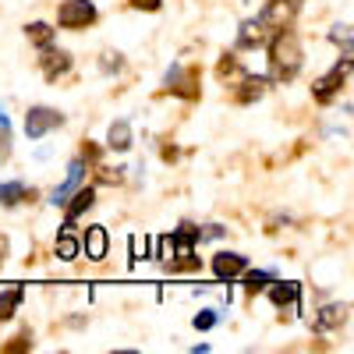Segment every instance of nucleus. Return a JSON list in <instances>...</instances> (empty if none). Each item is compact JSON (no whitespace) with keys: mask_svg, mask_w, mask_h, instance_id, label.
<instances>
[{"mask_svg":"<svg viewBox=\"0 0 354 354\" xmlns=\"http://www.w3.org/2000/svg\"><path fill=\"white\" fill-rule=\"evenodd\" d=\"M301 71V43L290 28H277L270 43V75L273 82H294Z\"/></svg>","mask_w":354,"mask_h":354,"instance_id":"f257e3e1","label":"nucleus"},{"mask_svg":"<svg viewBox=\"0 0 354 354\" xmlns=\"http://www.w3.org/2000/svg\"><path fill=\"white\" fill-rule=\"evenodd\" d=\"M298 11H301V0H266V8L255 21L266 28V32H277V28H287Z\"/></svg>","mask_w":354,"mask_h":354,"instance_id":"f03ea898","label":"nucleus"},{"mask_svg":"<svg viewBox=\"0 0 354 354\" xmlns=\"http://www.w3.org/2000/svg\"><path fill=\"white\" fill-rule=\"evenodd\" d=\"M351 68H354V61H351V57H344V61H340L330 75H322V78L312 85V96H315L319 103H330V100L340 93V88L351 82Z\"/></svg>","mask_w":354,"mask_h":354,"instance_id":"7ed1b4c3","label":"nucleus"},{"mask_svg":"<svg viewBox=\"0 0 354 354\" xmlns=\"http://www.w3.org/2000/svg\"><path fill=\"white\" fill-rule=\"evenodd\" d=\"M96 21V4L93 0H64L57 11V25L61 28H85Z\"/></svg>","mask_w":354,"mask_h":354,"instance_id":"20e7f679","label":"nucleus"},{"mask_svg":"<svg viewBox=\"0 0 354 354\" xmlns=\"http://www.w3.org/2000/svg\"><path fill=\"white\" fill-rule=\"evenodd\" d=\"M61 124H64V113L53 110V106H32L25 113V135L28 138H43L46 131L61 128Z\"/></svg>","mask_w":354,"mask_h":354,"instance_id":"39448f33","label":"nucleus"},{"mask_svg":"<svg viewBox=\"0 0 354 354\" xmlns=\"http://www.w3.org/2000/svg\"><path fill=\"white\" fill-rule=\"evenodd\" d=\"M85 170H88V163H85L82 156H78V160H71V163H68V174H64V181H61V185L53 188L50 202H53V205H64V202L71 198V192H75V188L82 185V177H85Z\"/></svg>","mask_w":354,"mask_h":354,"instance_id":"423d86ee","label":"nucleus"},{"mask_svg":"<svg viewBox=\"0 0 354 354\" xmlns=\"http://www.w3.org/2000/svg\"><path fill=\"white\" fill-rule=\"evenodd\" d=\"M39 71H43V78L46 82H57L61 75H68L71 71V53L68 50H43V57H39Z\"/></svg>","mask_w":354,"mask_h":354,"instance_id":"0eeeda50","label":"nucleus"},{"mask_svg":"<svg viewBox=\"0 0 354 354\" xmlns=\"http://www.w3.org/2000/svg\"><path fill=\"white\" fill-rule=\"evenodd\" d=\"M248 270V259L245 255H238V252H220V255H213V273H216V280H234V277H241Z\"/></svg>","mask_w":354,"mask_h":354,"instance_id":"6e6552de","label":"nucleus"},{"mask_svg":"<svg viewBox=\"0 0 354 354\" xmlns=\"http://www.w3.org/2000/svg\"><path fill=\"white\" fill-rule=\"evenodd\" d=\"M93 202H96V192L93 188H75L71 198L64 202L68 205V209H64V227H75L78 216H85L88 209H93Z\"/></svg>","mask_w":354,"mask_h":354,"instance_id":"1a4fd4ad","label":"nucleus"},{"mask_svg":"<svg viewBox=\"0 0 354 354\" xmlns=\"http://www.w3.org/2000/svg\"><path fill=\"white\" fill-rule=\"evenodd\" d=\"M266 290H270V301H273L277 308H298L301 283H294V280H273Z\"/></svg>","mask_w":354,"mask_h":354,"instance_id":"9d476101","label":"nucleus"},{"mask_svg":"<svg viewBox=\"0 0 354 354\" xmlns=\"http://www.w3.org/2000/svg\"><path fill=\"white\" fill-rule=\"evenodd\" d=\"M266 93V78L262 75H245L241 78V88H238V93H234V103H255L259 96Z\"/></svg>","mask_w":354,"mask_h":354,"instance_id":"9b49d317","label":"nucleus"},{"mask_svg":"<svg viewBox=\"0 0 354 354\" xmlns=\"http://www.w3.org/2000/svg\"><path fill=\"white\" fill-rule=\"evenodd\" d=\"M347 322V305H326L315 315V330H340Z\"/></svg>","mask_w":354,"mask_h":354,"instance_id":"f8f14e48","label":"nucleus"},{"mask_svg":"<svg viewBox=\"0 0 354 354\" xmlns=\"http://www.w3.org/2000/svg\"><path fill=\"white\" fill-rule=\"evenodd\" d=\"M131 124L128 121H113L110 124V131H106V145H110V149H117V153H128L131 149Z\"/></svg>","mask_w":354,"mask_h":354,"instance_id":"ddd939ff","label":"nucleus"},{"mask_svg":"<svg viewBox=\"0 0 354 354\" xmlns=\"http://www.w3.org/2000/svg\"><path fill=\"white\" fill-rule=\"evenodd\" d=\"M170 93H174V96H181V100H198V96H202V88H198V71H195V68L181 71V78L174 82Z\"/></svg>","mask_w":354,"mask_h":354,"instance_id":"4468645a","label":"nucleus"},{"mask_svg":"<svg viewBox=\"0 0 354 354\" xmlns=\"http://www.w3.org/2000/svg\"><path fill=\"white\" fill-rule=\"evenodd\" d=\"M85 255L100 262L106 255V227H88L85 230Z\"/></svg>","mask_w":354,"mask_h":354,"instance_id":"2eb2a0df","label":"nucleus"},{"mask_svg":"<svg viewBox=\"0 0 354 354\" xmlns=\"http://www.w3.org/2000/svg\"><path fill=\"white\" fill-rule=\"evenodd\" d=\"M32 195H36V192H32V188L25 192L21 181H4V185H0V205H4V209H11V205H18L21 198H32Z\"/></svg>","mask_w":354,"mask_h":354,"instance_id":"dca6fc26","label":"nucleus"},{"mask_svg":"<svg viewBox=\"0 0 354 354\" xmlns=\"http://www.w3.org/2000/svg\"><path fill=\"white\" fill-rule=\"evenodd\" d=\"M262 39H266V28L252 18V21L241 25V32H238V50H252V46H259Z\"/></svg>","mask_w":354,"mask_h":354,"instance_id":"f3484780","label":"nucleus"},{"mask_svg":"<svg viewBox=\"0 0 354 354\" xmlns=\"http://www.w3.org/2000/svg\"><path fill=\"white\" fill-rule=\"evenodd\" d=\"M25 36L32 39L39 50H46V46H53V36H57V32H53L46 21H32V25H25Z\"/></svg>","mask_w":354,"mask_h":354,"instance_id":"a211bd4d","label":"nucleus"},{"mask_svg":"<svg viewBox=\"0 0 354 354\" xmlns=\"http://www.w3.org/2000/svg\"><path fill=\"white\" fill-rule=\"evenodd\" d=\"M21 298H25V290H21V287H15V290H4V294H0V322L15 319V312H18Z\"/></svg>","mask_w":354,"mask_h":354,"instance_id":"6ab92c4d","label":"nucleus"},{"mask_svg":"<svg viewBox=\"0 0 354 354\" xmlns=\"http://www.w3.org/2000/svg\"><path fill=\"white\" fill-rule=\"evenodd\" d=\"M241 277H245V290L248 294H259V290H266L273 283V273H266V270H245Z\"/></svg>","mask_w":354,"mask_h":354,"instance_id":"aec40b11","label":"nucleus"},{"mask_svg":"<svg viewBox=\"0 0 354 354\" xmlns=\"http://www.w3.org/2000/svg\"><path fill=\"white\" fill-rule=\"evenodd\" d=\"M78 252H82V245L71 238V234H61V238H57V259L61 262H75Z\"/></svg>","mask_w":354,"mask_h":354,"instance_id":"412c9836","label":"nucleus"},{"mask_svg":"<svg viewBox=\"0 0 354 354\" xmlns=\"http://www.w3.org/2000/svg\"><path fill=\"white\" fill-rule=\"evenodd\" d=\"M8 156H11V121H8L4 106H0V160H8Z\"/></svg>","mask_w":354,"mask_h":354,"instance_id":"4be33fe9","label":"nucleus"},{"mask_svg":"<svg viewBox=\"0 0 354 354\" xmlns=\"http://www.w3.org/2000/svg\"><path fill=\"white\" fill-rule=\"evenodd\" d=\"M21 351H32V333L21 330L11 344H4V354H21Z\"/></svg>","mask_w":354,"mask_h":354,"instance_id":"5701e85b","label":"nucleus"},{"mask_svg":"<svg viewBox=\"0 0 354 354\" xmlns=\"http://www.w3.org/2000/svg\"><path fill=\"white\" fill-rule=\"evenodd\" d=\"M100 68H103L106 75H117V71L124 68V61H121V53H117V50H106V53H103V61H100Z\"/></svg>","mask_w":354,"mask_h":354,"instance_id":"b1692460","label":"nucleus"},{"mask_svg":"<svg viewBox=\"0 0 354 354\" xmlns=\"http://www.w3.org/2000/svg\"><path fill=\"white\" fill-rule=\"evenodd\" d=\"M330 39L333 43H344V57H351V25H333Z\"/></svg>","mask_w":354,"mask_h":354,"instance_id":"393cba45","label":"nucleus"},{"mask_svg":"<svg viewBox=\"0 0 354 354\" xmlns=\"http://www.w3.org/2000/svg\"><path fill=\"white\" fill-rule=\"evenodd\" d=\"M216 75H220V78H227V75H238V57H234V53H223V61L216 64Z\"/></svg>","mask_w":354,"mask_h":354,"instance_id":"a878e982","label":"nucleus"},{"mask_svg":"<svg viewBox=\"0 0 354 354\" xmlns=\"http://www.w3.org/2000/svg\"><path fill=\"white\" fill-rule=\"evenodd\" d=\"M216 319H220V315H216L213 308L198 312V315H195V330H213V326H216Z\"/></svg>","mask_w":354,"mask_h":354,"instance_id":"bb28decb","label":"nucleus"},{"mask_svg":"<svg viewBox=\"0 0 354 354\" xmlns=\"http://www.w3.org/2000/svg\"><path fill=\"white\" fill-rule=\"evenodd\" d=\"M131 8H138V11H160L163 0H131Z\"/></svg>","mask_w":354,"mask_h":354,"instance_id":"cd10ccee","label":"nucleus"},{"mask_svg":"<svg viewBox=\"0 0 354 354\" xmlns=\"http://www.w3.org/2000/svg\"><path fill=\"white\" fill-rule=\"evenodd\" d=\"M181 71H185L181 64H174V68H170V71L163 75V85H167V93H170V88H174V82H177V78H181Z\"/></svg>","mask_w":354,"mask_h":354,"instance_id":"c85d7f7f","label":"nucleus"},{"mask_svg":"<svg viewBox=\"0 0 354 354\" xmlns=\"http://www.w3.org/2000/svg\"><path fill=\"white\" fill-rule=\"evenodd\" d=\"M82 160H85V163H96V160H100V149L85 142V145H82Z\"/></svg>","mask_w":354,"mask_h":354,"instance_id":"c756f323","label":"nucleus"}]
</instances>
